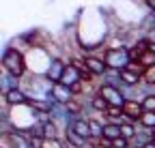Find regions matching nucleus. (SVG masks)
Segmentation results:
<instances>
[{
  "mask_svg": "<svg viewBox=\"0 0 155 148\" xmlns=\"http://www.w3.org/2000/svg\"><path fill=\"white\" fill-rule=\"evenodd\" d=\"M73 22H75V39L80 49L84 54L91 52L104 54V47L112 34L110 15H106L101 7H86L78 11Z\"/></svg>",
  "mask_w": 155,
  "mask_h": 148,
  "instance_id": "nucleus-1",
  "label": "nucleus"
},
{
  "mask_svg": "<svg viewBox=\"0 0 155 148\" xmlns=\"http://www.w3.org/2000/svg\"><path fill=\"white\" fill-rule=\"evenodd\" d=\"M19 88L28 95L30 103H37V101L50 99L54 84H52L45 75H30V73H26V75L19 80Z\"/></svg>",
  "mask_w": 155,
  "mask_h": 148,
  "instance_id": "nucleus-2",
  "label": "nucleus"
},
{
  "mask_svg": "<svg viewBox=\"0 0 155 148\" xmlns=\"http://www.w3.org/2000/svg\"><path fill=\"white\" fill-rule=\"evenodd\" d=\"M9 124L11 129H15V131H24V133H30L32 129L37 127V109L32 103H26V105H13L9 107Z\"/></svg>",
  "mask_w": 155,
  "mask_h": 148,
  "instance_id": "nucleus-3",
  "label": "nucleus"
},
{
  "mask_svg": "<svg viewBox=\"0 0 155 148\" xmlns=\"http://www.w3.org/2000/svg\"><path fill=\"white\" fill-rule=\"evenodd\" d=\"M52 52L45 45H30L24 52V60H26V73L30 75H45L50 62H52Z\"/></svg>",
  "mask_w": 155,
  "mask_h": 148,
  "instance_id": "nucleus-4",
  "label": "nucleus"
},
{
  "mask_svg": "<svg viewBox=\"0 0 155 148\" xmlns=\"http://www.w3.org/2000/svg\"><path fill=\"white\" fill-rule=\"evenodd\" d=\"M104 62L108 69H114V71H123L131 65L134 60V54H131V47L129 45H121V47H104Z\"/></svg>",
  "mask_w": 155,
  "mask_h": 148,
  "instance_id": "nucleus-5",
  "label": "nucleus"
},
{
  "mask_svg": "<svg viewBox=\"0 0 155 148\" xmlns=\"http://www.w3.org/2000/svg\"><path fill=\"white\" fill-rule=\"evenodd\" d=\"M0 67L5 71H9L11 75L19 77V80L26 75V60H24V54L19 49L7 47L2 54H0Z\"/></svg>",
  "mask_w": 155,
  "mask_h": 148,
  "instance_id": "nucleus-6",
  "label": "nucleus"
},
{
  "mask_svg": "<svg viewBox=\"0 0 155 148\" xmlns=\"http://www.w3.org/2000/svg\"><path fill=\"white\" fill-rule=\"evenodd\" d=\"M82 67H84V71H86L88 80H93V82H97V80H99L104 73L108 71V67H106V62H104V56H101V54H97V52L84 54V56H82Z\"/></svg>",
  "mask_w": 155,
  "mask_h": 148,
  "instance_id": "nucleus-7",
  "label": "nucleus"
},
{
  "mask_svg": "<svg viewBox=\"0 0 155 148\" xmlns=\"http://www.w3.org/2000/svg\"><path fill=\"white\" fill-rule=\"evenodd\" d=\"M97 95H99V97L108 103V107H119V109H123L125 103H127V99H125V95H123V90L116 88V86L97 84Z\"/></svg>",
  "mask_w": 155,
  "mask_h": 148,
  "instance_id": "nucleus-8",
  "label": "nucleus"
},
{
  "mask_svg": "<svg viewBox=\"0 0 155 148\" xmlns=\"http://www.w3.org/2000/svg\"><path fill=\"white\" fill-rule=\"evenodd\" d=\"M67 58L65 56H54L52 58V62H50V69H48V73H45V77L52 82V84H58L63 80V73H65V67H67Z\"/></svg>",
  "mask_w": 155,
  "mask_h": 148,
  "instance_id": "nucleus-9",
  "label": "nucleus"
},
{
  "mask_svg": "<svg viewBox=\"0 0 155 148\" xmlns=\"http://www.w3.org/2000/svg\"><path fill=\"white\" fill-rule=\"evenodd\" d=\"M52 97H54V101L56 103H63V105H69V103H73L75 101V92L69 88V86H65V84H54V88H52Z\"/></svg>",
  "mask_w": 155,
  "mask_h": 148,
  "instance_id": "nucleus-10",
  "label": "nucleus"
},
{
  "mask_svg": "<svg viewBox=\"0 0 155 148\" xmlns=\"http://www.w3.org/2000/svg\"><path fill=\"white\" fill-rule=\"evenodd\" d=\"M69 129H71V131H75L80 137H84V140H88V142H91V127H88V118H84V116L78 114V116L71 120Z\"/></svg>",
  "mask_w": 155,
  "mask_h": 148,
  "instance_id": "nucleus-11",
  "label": "nucleus"
},
{
  "mask_svg": "<svg viewBox=\"0 0 155 148\" xmlns=\"http://www.w3.org/2000/svg\"><path fill=\"white\" fill-rule=\"evenodd\" d=\"M13 88H19V77L11 75L9 71H5L0 67V95H7V92L13 90Z\"/></svg>",
  "mask_w": 155,
  "mask_h": 148,
  "instance_id": "nucleus-12",
  "label": "nucleus"
},
{
  "mask_svg": "<svg viewBox=\"0 0 155 148\" xmlns=\"http://www.w3.org/2000/svg\"><path fill=\"white\" fill-rule=\"evenodd\" d=\"M97 84H108V86H116V88H123V77H121V71H114V69H108L104 75L97 80Z\"/></svg>",
  "mask_w": 155,
  "mask_h": 148,
  "instance_id": "nucleus-13",
  "label": "nucleus"
},
{
  "mask_svg": "<svg viewBox=\"0 0 155 148\" xmlns=\"http://www.w3.org/2000/svg\"><path fill=\"white\" fill-rule=\"evenodd\" d=\"M5 97H7L9 107H13V105H26V103H30L28 95H26V92H24L22 88H13V90H9Z\"/></svg>",
  "mask_w": 155,
  "mask_h": 148,
  "instance_id": "nucleus-14",
  "label": "nucleus"
},
{
  "mask_svg": "<svg viewBox=\"0 0 155 148\" xmlns=\"http://www.w3.org/2000/svg\"><path fill=\"white\" fill-rule=\"evenodd\" d=\"M123 112H125L134 122H138V118L142 116L144 109H142V105H140V103H136V101H127V103H125V107H123Z\"/></svg>",
  "mask_w": 155,
  "mask_h": 148,
  "instance_id": "nucleus-15",
  "label": "nucleus"
},
{
  "mask_svg": "<svg viewBox=\"0 0 155 148\" xmlns=\"http://www.w3.org/2000/svg\"><path fill=\"white\" fill-rule=\"evenodd\" d=\"M116 137H121V124L106 122V124H104V140H108V142H114Z\"/></svg>",
  "mask_w": 155,
  "mask_h": 148,
  "instance_id": "nucleus-16",
  "label": "nucleus"
},
{
  "mask_svg": "<svg viewBox=\"0 0 155 148\" xmlns=\"http://www.w3.org/2000/svg\"><path fill=\"white\" fill-rule=\"evenodd\" d=\"M136 124L138 122H123L121 124V137H125V140H134L136 137Z\"/></svg>",
  "mask_w": 155,
  "mask_h": 148,
  "instance_id": "nucleus-17",
  "label": "nucleus"
},
{
  "mask_svg": "<svg viewBox=\"0 0 155 148\" xmlns=\"http://www.w3.org/2000/svg\"><path fill=\"white\" fill-rule=\"evenodd\" d=\"M41 148H69L65 144V140H50V142H43Z\"/></svg>",
  "mask_w": 155,
  "mask_h": 148,
  "instance_id": "nucleus-18",
  "label": "nucleus"
},
{
  "mask_svg": "<svg viewBox=\"0 0 155 148\" xmlns=\"http://www.w3.org/2000/svg\"><path fill=\"white\" fill-rule=\"evenodd\" d=\"M142 80H144V82H151V84H155V67H149V69H144V73H142Z\"/></svg>",
  "mask_w": 155,
  "mask_h": 148,
  "instance_id": "nucleus-19",
  "label": "nucleus"
},
{
  "mask_svg": "<svg viewBox=\"0 0 155 148\" xmlns=\"http://www.w3.org/2000/svg\"><path fill=\"white\" fill-rule=\"evenodd\" d=\"M142 109L144 112H155V97H147L142 101Z\"/></svg>",
  "mask_w": 155,
  "mask_h": 148,
  "instance_id": "nucleus-20",
  "label": "nucleus"
},
{
  "mask_svg": "<svg viewBox=\"0 0 155 148\" xmlns=\"http://www.w3.org/2000/svg\"><path fill=\"white\" fill-rule=\"evenodd\" d=\"M144 9L149 13H155V0H144Z\"/></svg>",
  "mask_w": 155,
  "mask_h": 148,
  "instance_id": "nucleus-21",
  "label": "nucleus"
},
{
  "mask_svg": "<svg viewBox=\"0 0 155 148\" xmlns=\"http://www.w3.org/2000/svg\"><path fill=\"white\" fill-rule=\"evenodd\" d=\"M144 148H155V142H153V144H149V146H144Z\"/></svg>",
  "mask_w": 155,
  "mask_h": 148,
  "instance_id": "nucleus-22",
  "label": "nucleus"
}]
</instances>
